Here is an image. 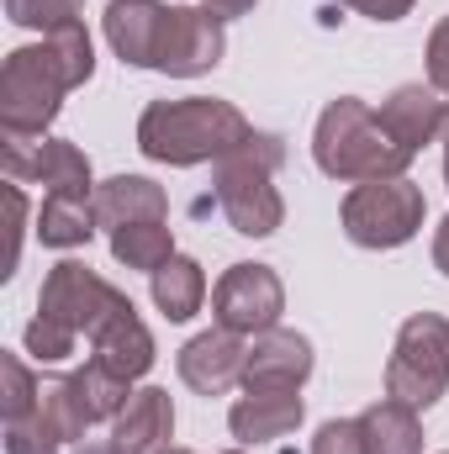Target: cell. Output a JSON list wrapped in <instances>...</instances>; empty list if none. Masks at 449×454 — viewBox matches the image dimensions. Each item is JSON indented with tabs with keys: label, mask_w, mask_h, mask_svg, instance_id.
Instances as JSON below:
<instances>
[{
	"label": "cell",
	"mask_w": 449,
	"mask_h": 454,
	"mask_svg": "<svg viewBox=\"0 0 449 454\" xmlns=\"http://www.w3.org/2000/svg\"><path fill=\"white\" fill-rule=\"evenodd\" d=\"M449 380V323L413 317L402 328L397 359H391V396L407 407H429Z\"/></svg>",
	"instance_id": "5"
},
{
	"label": "cell",
	"mask_w": 449,
	"mask_h": 454,
	"mask_svg": "<svg viewBox=\"0 0 449 454\" xmlns=\"http://www.w3.org/2000/svg\"><path fill=\"white\" fill-rule=\"evenodd\" d=\"M307 370H312V354L296 333H270L243 364L248 386H264V391H296V380Z\"/></svg>",
	"instance_id": "11"
},
{
	"label": "cell",
	"mask_w": 449,
	"mask_h": 454,
	"mask_svg": "<svg viewBox=\"0 0 449 454\" xmlns=\"http://www.w3.org/2000/svg\"><path fill=\"white\" fill-rule=\"evenodd\" d=\"M434 85L449 90V21L434 32Z\"/></svg>",
	"instance_id": "23"
},
{
	"label": "cell",
	"mask_w": 449,
	"mask_h": 454,
	"mask_svg": "<svg viewBox=\"0 0 449 454\" xmlns=\"http://www.w3.org/2000/svg\"><path fill=\"white\" fill-rule=\"evenodd\" d=\"M116 259H127L132 270H164L169 264V232L159 223H132L116 227Z\"/></svg>",
	"instance_id": "20"
},
{
	"label": "cell",
	"mask_w": 449,
	"mask_h": 454,
	"mask_svg": "<svg viewBox=\"0 0 449 454\" xmlns=\"http://www.w3.org/2000/svg\"><path fill=\"white\" fill-rule=\"evenodd\" d=\"M37 223H43V227H37V232H43V243L69 248V243H85V238H91L96 207H85V196H48Z\"/></svg>",
	"instance_id": "19"
},
{
	"label": "cell",
	"mask_w": 449,
	"mask_h": 454,
	"mask_svg": "<svg viewBox=\"0 0 449 454\" xmlns=\"http://www.w3.org/2000/svg\"><path fill=\"white\" fill-rule=\"evenodd\" d=\"M349 5H359V11H370V16H381V21H391V16H402L413 0H349Z\"/></svg>",
	"instance_id": "24"
},
{
	"label": "cell",
	"mask_w": 449,
	"mask_h": 454,
	"mask_svg": "<svg viewBox=\"0 0 449 454\" xmlns=\"http://www.w3.org/2000/svg\"><path fill=\"white\" fill-rule=\"evenodd\" d=\"M91 80V37L80 21L59 27L43 48H21L5 64V132H37L48 116L59 112V90Z\"/></svg>",
	"instance_id": "1"
},
{
	"label": "cell",
	"mask_w": 449,
	"mask_h": 454,
	"mask_svg": "<svg viewBox=\"0 0 449 454\" xmlns=\"http://www.w3.org/2000/svg\"><path fill=\"white\" fill-rule=\"evenodd\" d=\"M96 217L112 227H132L138 217L143 223H159L164 217V196H159V185H148V180H112V185H101V196H96Z\"/></svg>",
	"instance_id": "16"
},
{
	"label": "cell",
	"mask_w": 449,
	"mask_h": 454,
	"mask_svg": "<svg viewBox=\"0 0 449 454\" xmlns=\"http://www.w3.org/2000/svg\"><path fill=\"white\" fill-rule=\"evenodd\" d=\"M359 434H365V450L370 454H418V423H413L407 402L370 407L359 418Z\"/></svg>",
	"instance_id": "17"
},
{
	"label": "cell",
	"mask_w": 449,
	"mask_h": 454,
	"mask_svg": "<svg viewBox=\"0 0 449 454\" xmlns=\"http://www.w3.org/2000/svg\"><path fill=\"white\" fill-rule=\"evenodd\" d=\"M243 364H248L243 348L227 339V333H207V339H196L180 354V375H185L196 391H207V396H212V391H227V386L243 375Z\"/></svg>",
	"instance_id": "13"
},
{
	"label": "cell",
	"mask_w": 449,
	"mask_h": 454,
	"mask_svg": "<svg viewBox=\"0 0 449 454\" xmlns=\"http://www.w3.org/2000/svg\"><path fill=\"white\" fill-rule=\"evenodd\" d=\"M434 259H439V270L449 275V223L439 227V243H434Z\"/></svg>",
	"instance_id": "25"
},
{
	"label": "cell",
	"mask_w": 449,
	"mask_h": 454,
	"mask_svg": "<svg viewBox=\"0 0 449 454\" xmlns=\"http://www.w3.org/2000/svg\"><path fill=\"white\" fill-rule=\"evenodd\" d=\"M318 454H370V450H365L359 423H328V428L318 434Z\"/></svg>",
	"instance_id": "22"
},
{
	"label": "cell",
	"mask_w": 449,
	"mask_h": 454,
	"mask_svg": "<svg viewBox=\"0 0 449 454\" xmlns=\"http://www.w3.org/2000/svg\"><path fill=\"white\" fill-rule=\"evenodd\" d=\"M223 53V21L212 11H169L164 16V43H159V64L169 74H196L207 64H217Z\"/></svg>",
	"instance_id": "7"
},
{
	"label": "cell",
	"mask_w": 449,
	"mask_h": 454,
	"mask_svg": "<svg viewBox=\"0 0 449 454\" xmlns=\"http://www.w3.org/2000/svg\"><path fill=\"white\" fill-rule=\"evenodd\" d=\"M386 127H391V143H402L407 153L423 143V137H434L439 127H445V106L429 96V90H418V85H407V90H397L391 96V106L381 116Z\"/></svg>",
	"instance_id": "15"
},
{
	"label": "cell",
	"mask_w": 449,
	"mask_h": 454,
	"mask_svg": "<svg viewBox=\"0 0 449 454\" xmlns=\"http://www.w3.org/2000/svg\"><path fill=\"white\" fill-rule=\"evenodd\" d=\"M212 307H217L223 328H232V333L270 328L275 312H280V286H275V275L264 264H238V270H227V280L217 286Z\"/></svg>",
	"instance_id": "6"
},
{
	"label": "cell",
	"mask_w": 449,
	"mask_h": 454,
	"mask_svg": "<svg viewBox=\"0 0 449 454\" xmlns=\"http://www.w3.org/2000/svg\"><path fill=\"white\" fill-rule=\"evenodd\" d=\"M423 217V196L407 185V180H370L359 185L349 201H343V223L354 243H370V248H391V243H407L413 227Z\"/></svg>",
	"instance_id": "4"
},
{
	"label": "cell",
	"mask_w": 449,
	"mask_h": 454,
	"mask_svg": "<svg viewBox=\"0 0 449 454\" xmlns=\"http://www.w3.org/2000/svg\"><path fill=\"white\" fill-rule=\"evenodd\" d=\"M223 207H227V217H232L238 232H270V227L280 223V201H275V191H270L264 175L248 169V164L223 169Z\"/></svg>",
	"instance_id": "9"
},
{
	"label": "cell",
	"mask_w": 449,
	"mask_h": 454,
	"mask_svg": "<svg viewBox=\"0 0 449 454\" xmlns=\"http://www.w3.org/2000/svg\"><path fill=\"white\" fill-rule=\"evenodd\" d=\"M138 143L148 159H164V164H196L207 153H223L238 143H254L243 116L223 106V101H164L143 116L138 127Z\"/></svg>",
	"instance_id": "2"
},
{
	"label": "cell",
	"mask_w": 449,
	"mask_h": 454,
	"mask_svg": "<svg viewBox=\"0 0 449 454\" xmlns=\"http://www.w3.org/2000/svg\"><path fill=\"white\" fill-rule=\"evenodd\" d=\"M175 428V412H169V396L164 391H138L127 396L122 418H116V454H154Z\"/></svg>",
	"instance_id": "10"
},
{
	"label": "cell",
	"mask_w": 449,
	"mask_h": 454,
	"mask_svg": "<svg viewBox=\"0 0 449 454\" xmlns=\"http://www.w3.org/2000/svg\"><path fill=\"white\" fill-rule=\"evenodd\" d=\"M148 359H154V343L143 333V323L132 317V307H122L112 323L96 333V364L112 370L116 380H132V375L148 370Z\"/></svg>",
	"instance_id": "12"
},
{
	"label": "cell",
	"mask_w": 449,
	"mask_h": 454,
	"mask_svg": "<svg viewBox=\"0 0 449 454\" xmlns=\"http://www.w3.org/2000/svg\"><path fill=\"white\" fill-rule=\"evenodd\" d=\"M212 5H217L223 16H238V11H243V5H254V0H212Z\"/></svg>",
	"instance_id": "26"
},
{
	"label": "cell",
	"mask_w": 449,
	"mask_h": 454,
	"mask_svg": "<svg viewBox=\"0 0 449 454\" xmlns=\"http://www.w3.org/2000/svg\"><path fill=\"white\" fill-rule=\"evenodd\" d=\"M445 169H449V159H445Z\"/></svg>",
	"instance_id": "27"
},
{
	"label": "cell",
	"mask_w": 449,
	"mask_h": 454,
	"mask_svg": "<svg viewBox=\"0 0 449 454\" xmlns=\"http://www.w3.org/2000/svg\"><path fill=\"white\" fill-rule=\"evenodd\" d=\"M201 291H207V280H201V270H196L191 259H169L164 270H154V301H159L175 323H185V317L201 307Z\"/></svg>",
	"instance_id": "18"
},
{
	"label": "cell",
	"mask_w": 449,
	"mask_h": 454,
	"mask_svg": "<svg viewBox=\"0 0 449 454\" xmlns=\"http://www.w3.org/2000/svg\"><path fill=\"white\" fill-rule=\"evenodd\" d=\"M386 121L365 112L359 101H338L334 112L323 116L318 127V164L328 175H343V180H386L407 164V148H386L381 137Z\"/></svg>",
	"instance_id": "3"
},
{
	"label": "cell",
	"mask_w": 449,
	"mask_h": 454,
	"mask_svg": "<svg viewBox=\"0 0 449 454\" xmlns=\"http://www.w3.org/2000/svg\"><path fill=\"white\" fill-rule=\"evenodd\" d=\"M5 11H11V21H21V27H48V32H59V27L75 21L80 0H5Z\"/></svg>",
	"instance_id": "21"
},
{
	"label": "cell",
	"mask_w": 449,
	"mask_h": 454,
	"mask_svg": "<svg viewBox=\"0 0 449 454\" xmlns=\"http://www.w3.org/2000/svg\"><path fill=\"white\" fill-rule=\"evenodd\" d=\"M164 5L154 0H116L106 11V37L127 64H159V43H164Z\"/></svg>",
	"instance_id": "8"
},
{
	"label": "cell",
	"mask_w": 449,
	"mask_h": 454,
	"mask_svg": "<svg viewBox=\"0 0 449 454\" xmlns=\"http://www.w3.org/2000/svg\"><path fill=\"white\" fill-rule=\"evenodd\" d=\"M302 423V402L291 396V391H254V402H238L232 407V434L238 439H280L286 428H296Z\"/></svg>",
	"instance_id": "14"
}]
</instances>
